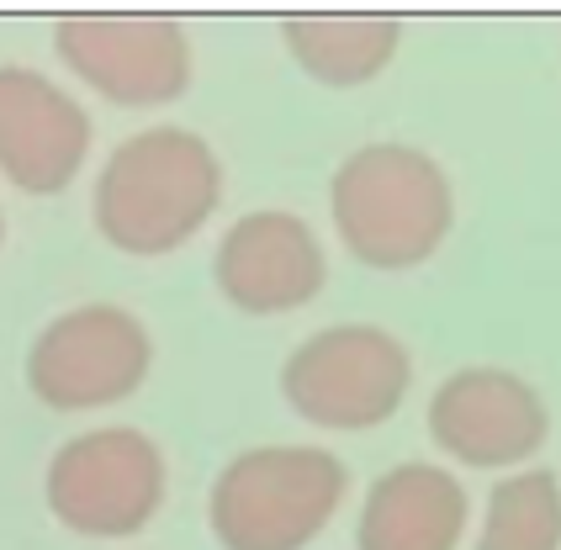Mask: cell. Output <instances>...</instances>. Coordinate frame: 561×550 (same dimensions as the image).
Wrapping results in <instances>:
<instances>
[{"mask_svg": "<svg viewBox=\"0 0 561 550\" xmlns=\"http://www.w3.org/2000/svg\"><path fill=\"white\" fill-rule=\"evenodd\" d=\"M561 540V492L551 477H514L493 492L488 529L477 550H557Z\"/></svg>", "mask_w": 561, "mask_h": 550, "instance_id": "13", "label": "cell"}, {"mask_svg": "<svg viewBox=\"0 0 561 550\" xmlns=\"http://www.w3.org/2000/svg\"><path fill=\"white\" fill-rule=\"evenodd\" d=\"M430 428L445 450L471 466H508L540 445L546 413L525 381L503 370H467L435 398Z\"/></svg>", "mask_w": 561, "mask_h": 550, "instance_id": "10", "label": "cell"}, {"mask_svg": "<svg viewBox=\"0 0 561 550\" xmlns=\"http://www.w3.org/2000/svg\"><path fill=\"white\" fill-rule=\"evenodd\" d=\"M461 524V488L435 466H403L376 482L360 519V550H450Z\"/></svg>", "mask_w": 561, "mask_h": 550, "instance_id": "11", "label": "cell"}, {"mask_svg": "<svg viewBox=\"0 0 561 550\" xmlns=\"http://www.w3.org/2000/svg\"><path fill=\"white\" fill-rule=\"evenodd\" d=\"M218 286L244 312L302 307L323 286V254L308 222L291 213H250L218 244Z\"/></svg>", "mask_w": 561, "mask_h": 550, "instance_id": "9", "label": "cell"}, {"mask_svg": "<svg viewBox=\"0 0 561 550\" xmlns=\"http://www.w3.org/2000/svg\"><path fill=\"white\" fill-rule=\"evenodd\" d=\"M408 387V355L376 329H329L286 366V398L323 428L381 424Z\"/></svg>", "mask_w": 561, "mask_h": 550, "instance_id": "6", "label": "cell"}, {"mask_svg": "<svg viewBox=\"0 0 561 550\" xmlns=\"http://www.w3.org/2000/svg\"><path fill=\"white\" fill-rule=\"evenodd\" d=\"M334 222H340V239L366 265H381V271L413 265L445 239L450 191L424 153L376 144L340 170Z\"/></svg>", "mask_w": 561, "mask_h": 550, "instance_id": "2", "label": "cell"}, {"mask_svg": "<svg viewBox=\"0 0 561 550\" xmlns=\"http://www.w3.org/2000/svg\"><path fill=\"white\" fill-rule=\"evenodd\" d=\"M286 43L308 75L329 85H355L387 64L398 48V27L381 16H297L286 22Z\"/></svg>", "mask_w": 561, "mask_h": 550, "instance_id": "12", "label": "cell"}, {"mask_svg": "<svg viewBox=\"0 0 561 550\" xmlns=\"http://www.w3.org/2000/svg\"><path fill=\"white\" fill-rule=\"evenodd\" d=\"M344 471L323 450H250L213 488V529L228 550H302L340 508Z\"/></svg>", "mask_w": 561, "mask_h": 550, "instance_id": "3", "label": "cell"}, {"mask_svg": "<svg viewBox=\"0 0 561 550\" xmlns=\"http://www.w3.org/2000/svg\"><path fill=\"white\" fill-rule=\"evenodd\" d=\"M27 376L32 392L64 413L123 402L149 376V334L123 307H75L32 344Z\"/></svg>", "mask_w": 561, "mask_h": 550, "instance_id": "5", "label": "cell"}, {"mask_svg": "<svg viewBox=\"0 0 561 550\" xmlns=\"http://www.w3.org/2000/svg\"><path fill=\"white\" fill-rule=\"evenodd\" d=\"M91 149V123L54 80L0 69V175L32 196L64 191Z\"/></svg>", "mask_w": 561, "mask_h": 550, "instance_id": "8", "label": "cell"}, {"mask_svg": "<svg viewBox=\"0 0 561 550\" xmlns=\"http://www.w3.org/2000/svg\"><path fill=\"white\" fill-rule=\"evenodd\" d=\"M218 207V159L213 149L181 133L154 127L127 138L106 159L95 185V228L127 254H164L186 244Z\"/></svg>", "mask_w": 561, "mask_h": 550, "instance_id": "1", "label": "cell"}, {"mask_svg": "<svg viewBox=\"0 0 561 550\" xmlns=\"http://www.w3.org/2000/svg\"><path fill=\"white\" fill-rule=\"evenodd\" d=\"M164 497V460L133 428H95L48 466V508L80 535H133Z\"/></svg>", "mask_w": 561, "mask_h": 550, "instance_id": "4", "label": "cell"}, {"mask_svg": "<svg viewBox=\"0 0 561 550\" xmlns=\"http://www.w3.org/2000/svg\"><path fill=\"white\" fill-rule=\"evenodd\" d=\"M54 43L64 64L117 106L175 101L191 80L186 32L164 16H69Z\"/></svg>", "mask_w": 561, "mask_h": 550, "instance_id": "7", "label": "cell"}]
</instances>
